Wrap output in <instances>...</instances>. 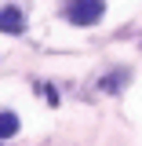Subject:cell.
I'll return each mask as SVG.
<instances>
[{"instance_id":"cell-3","label":"cell","mask_w":142,"mask_h":146,"mask_svg":"<svg viewBox=\"0 0 142 146\" xmlns=\"http://www.w3.org/2000/svg\"><path fill=\"white\" fill-rule=\"evenodd\" d=\"M15 131H18V117L7 113V110H0V139H11Z\"/></svg>"},{"instance_id":"cell-1","label":"cell","mask_w":142,"mask_h":146,"mask_svg":"<svg viewBox=\"0 0 142 146\" xmlns=\"http://www.w3.org/2000/svg\"><path fill=\"white\" fill-rule=\"evenodd\" d=\"M102 11H106L102 0H73L69 4V18L77 26H95V22L102 18Z\"/></svg>"},{"instance_id":"cell-2","label":"cell","mask_w":142,"mask_h":146,"mask_svg":"<svg viewBox=\"0 0 142 146\" xmlns=\"http://www.w3.org/2000/svg\"><path fill=\"white\" fill-rule=\"evenodd\" d=\"M22 26H26V18H22L18 7H4L0 11V29L4 33H22Z\"/></svg>"}]
</instances>
